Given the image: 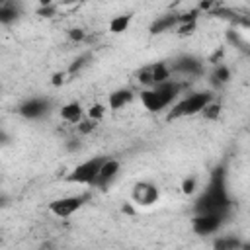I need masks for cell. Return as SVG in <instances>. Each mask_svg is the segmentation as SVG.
Returning a JSON list of instances; mask_svg holds the SVG:
<instances>
[{
    "instance_id": "1",
    "label": "cell",
    "mask_w": 250,
    "mask_h": 250,
    "mask_svg": "<svg viewBox=\"0 0 250 250\" xmlns=\"http://www.w3.org/2000/svg\"><path fill=\"white\" fill-rule=\"evenodd\" d=\"M232 201L227 191V172L223 166H217L211 172L205 191L195 201V213H229Z\"/></svg>"
},
{
    "instance_id": "2",
    "label": "cell",
    "mask_w": 250,
    "mask_h": 250,
    "mask_svg": "<svg viewBox=\"0 0 250 250\" xmlns=\"http://www.w3.org/2000/svg\"><path fill=\"white\" fill-rule=\"evenodd\" d=\"M178 94H180V84L168 80V82H162V84H156V86L145 90L141 94V102L148 111L158 113L164 107H168L178 98Z\"/></svg>"
},
{
    "instance_id": "3",
    "label": "cell",
    "mask_w": 250,
    "mask_h": 250,
    "mask_svg": "<svg viewBox=\"0 0 250 250\" xmlns=\"http://www.w3.org/2000/svg\"><path fill=\"white\" fill-rule=\"evenodd\" d=\"M211 102H213V94H211V92H193V94L186 96L184 100H180V102L170 109V113H168V121L203 113V109H205Z\"/></svg>"
},
{
    "instance_id": "4",
    "label": "cell",
    "mask_w": 250,
    "mask_h": 250,
    "mask_svg": "<svg viewBox=\"0 0 250 250\" xmlns=\"http://www.w3.org/2000/svg\"><path fill=\"white\" fill-rule=\"evenodd\" d=\"M107 158H104V156H94V158H88L86 162H82V164H78L70 174H68V182H72V184H96V180H98V176H100V170H102V166H104V162H105Z\"/></svg>"
},
{
    "instance_id": "5",
    "label": "cell",
    "mask_w": 250,
    "mask_h": 250,
    "mask_svg": "<svg viewBox=\"0 0 250 250\" xmlns=\"http://www.w3.org/2000/svg\"><path fill=\"white\" fill-rule=\"evenodd\" d=\"M227 219V213H195L191 219V229L195 234H213L217 232Z\"/></svg>"
},
{
    "instance_id": "6",
    "label": "cell",
    "mask_w": 250,
    "mask_h": 250,
    "mask_svg": "<svg viewBox=\"0 0 250 250\" xmlns=\"http://www.w3.org/2000/svg\"><path fill=\"white\" fill-rule=\"evenodd\" d=\"M86 201V195H66V197H59L55 201L49 203V211L55 215V217H61V219H66L70 215H74Z\"/></svg>"
},
{
    "instance_id": "7",
    "label": "cell",
    "mask_w": 250,
    "mask_h": 250,
    "mask_svg": "<svg viewBox=\"0 0 250 250\" xmlns=\"http://www.w3.org/2000/svg\"><path fill=\"white\" fill-rule=\"evenodd\" d=\"M158 197H160V191L150 182H139L133 188V201L137 205H145V207L146 205H154L158 201Z\"/></svg>"
},
{
    "instance_id": "8",
    "label": "cell",
    "mask_w": 250,
    "mask_h": 250,
    "mask_svg": "<svg viewBox=\"0 0 250 250\" xmlns=\"http://www.w3.org/2000/svg\"><path fill=\"white\" fill-rule=\"evenodd\" d=\"M47 109H49V102L43 98H29L20 105V113L25 119H39L47 113Z\"/></svg>"
},
{
    "instance_id": "9",
    "label": "cell",
    "mask_w": 250,
    "mask_h": 250,
    "mask_svg": "<svg viewBox=\"0 0 250 250\" xmlns=\"http://www.w3.org/2000/svg\"><path fill=\"white\" fill-rule=\"evenodd\" d=\"M172 70H176L180 74H186V76H199L203 72V64H201L199 59H195L191 55H186V57H180L174 62Z\"/></svg>"
},
{
    "instance_id": "10",
    "label": "cell",
    "mask_w": 250,
    "mask_h": 250,
    "mask_svg": "<svg viewBox=\"0 0 250 250\" xmlns=\"http://www.w3.org/2000/svg\"><path fill=\"white\" fill-rule=\"evenodd\" d=\"M117 172H119V160H115V158H107V160L104 162V166H102V170H100V176H98V180H96L94 186H98V188H105L107 184L113 182V178L117 176Z\"/></svg>"
},
{
    "instance_id": "11",
    "label": "cell",
    "mask_w": 250,
    "mask_h": 250,
    "mask_svg": "<svg viewBox=\"0 0 250 250\" xmlns=\"http://www.w3.org/2000/svg\"><path fill=\"white\" fill-rule=\"evenodd\" d=\"M131 100H133V92H131L129 88H119V90H115V92L109 94L107 104H109V109H121V107H125Z\"/></svg>"
},
{
    "instance_id": "12",
    "label": "cell",
    "mask_w": 250,
    "mask_h": 250,
    "mask_svg": "<svg viewBox=\"0 0 250 250\" xmlns=\"http://www.w3.org/2000/svg\"><path fill=\"white\" fill-rule=\"evenodd\" d=\"M61 117H62L64 121H68V123H80L82 117H84V109H82V105H80L78 102H70V104L62 105Z\"/></svg>"
},
{
    "instance_id": "13",
    "label": "cell",
    "mask_w": 250,
    "mask_h": 250,
    "mask_svg": "<svg viewBox=\"0 0 250 250\" xmlns=\"http://www.w3.org/2000/svg\"><path fill=\"white\" fill-rule=\"evenodd\" d=\"M242 248V240L234 234H225V236H219L215 242H213V250H240Z\"/></svg>"
},
{
    "instance_id": "14",
    "label": "cell",
    "mask_w": 250,
    "mask_h": 250,
    "mask_svg": "<svg viewBox=\"0 0 250 250\" xmlns=\"http://www.w3.org/2000/svg\"><path fill=\"white\" fill-rule=\"evenodd\" d=\"M176 23H180V16H162L150 25V31L152 33H164V31L172 29Z\"/></svg>"
},
{
    "instance_id": "15",
    "label": "cell",
    "mask_w": 250,
    "mask_h": 250,
    "mask_svg": "<svg viewBox=\"0 0 250 250\" xmlns=\"http://www.w3.org/2000/svg\"><path fill=\"white\" fill-rule=\"evenodd\" d=\"M18 8H16V4H12V2H4L2 6H0V23L2 25H10L12 21H16L18 20Z\"/></svg>"
},
{
    "instance_id": "16",
    "label": "cell",
    "mask_w": 250,
    "mask_h": 250,
    "mask_svg": "<svg viewBox=\"0 0 250 250\" xmlns=\"http://www.w3.org/2000/svg\"><path fill=\"white\" fill-rule=\"evenodd\" d=\"M150 72H152V82H154V86L170 80V68H168L164 62L152 64V66H150Z\"/></svg>"
},
{
    "instance_id": "17",
    "label": "cell",
    "mask_w": 250,
    "mask_h": 250,
    "mask_svg": "<svg viewBox=\"0 0 250 250\" xmlns=\"http://www.w3.org/2000/svg\"><path fill=\"white\" fill-rule=\"evenodd\" d=\"M131 14H121V16H115L111 21H109V31L111 33H123L127 31L129 23H131Z\"/></svg>"
},
{
    "instance_id": "18",
    "label": "cell",
    "mask_w": 250,
    "mask_h": 250,
    "mask_svg": "<svg viewBox=\"0 0 250 250\" xmlns=\"http://www.w3.org/2000/svg\"><path fill=\"white\" fill-rule=\"evenodd\" d=\"M213 78H215V82H219V84H225V82H229V78H230V70L227 68V66H217L215 68V72H213Z\"/></svg>"
},
{
    "instance_id": "19",
    "label": "cell",
    "mask_w": 250,
    "mask_h": 250,
    "mask_svg": "<svg viewBox=\"0 0 250 250\" xmlns=\"http://www.w3.org/2000/svg\"><path fill=\"white\" fill-rule=\"evenodd\" d=\"M219 113H221V105L211 102V104L203 109V113H201V115H203L205 119H215V117H219Z\"/></svg>"
},
{
    "instance_id": "20",
    "label": "cell",
    "mask_w": 250,
    "mask_h": 250,
    "mask_svg": "<svg viewBox=\"0 0 250 250\" xmlns=\"http://www.w3.org/2000/svg\"><path fill=\"white\" fill-rule=\"evenodd\" d=\"M195 186H197V180L191 176V178H186L184 182H182V191L186 193V195H189V193H193L195 191Z\"/></svg>"
},
{
    "instance_id": "21",
    "label": "cell",
    "mask_w": 250,
    "mask_h": 250,
    "mask_svg": "<svg viewBox=\"0 0 250 250\" xmlns=\"http://www.w3.org/2000/svg\"><path fill=\"white\" fill-rule=\"evenodd\" d=\"M104 105H100V104H94L90 109H88V117L92 119V121H96V119H100L102 115H104Z\"/></svg>"
},
{
    "instance_id": "22",
    "label": "cell",
    "mask_w": 250,
    "mask_h": 250,
    "mask_svg": "<svg viewBox=\"0 0 250 250\" xmlns=\"http://www.w3.org/2000/svg\"><path fill=\"white\" fill-rule=\"evenodd\" d=\"M94 125H96V121H92V119H88V121H80V131H82V133H88V131L94 129Z\"/></svg>"
},
{
    "instance_id": "23",
    "label": "cell",
    "mask_w": 250,
    "mask_h": 250,
    "mask_svg": "<svg viewBox=\"0 0 250 250\" xmlns=\"http://www.w3.org/2000/svg\"><path fill=\"white\" fill-rule=\"evenodd\" d=\"M70 39H74V41H80V39H84V31L82 29H70Z\"/></svg>"
},
{
    "instance_id": "24",
    "label": "cell",
    "mask_w": 250,
    "mask_h": 250,
    "mask_svg": "<svg viewBox=\"0 0 250 250\" xmlns=\"http://www.w3.org/2000/svg\"><path fill=\"white\" fill-rule=\"evenodd\" d=\"M88 57H80V59H76L72 64H70V72H76V68H80L82 64H84V61H86Z\"/></svg>"
},
{
    "instance_id": "25",
    "label": "cell",
    "mask_w": 250,
    "mask_h": 250,
    "mask_svg": "<svg viewBox=\"0 0 250 250\" xmlns=\"http://www.w3.org/2000/svg\"><path fill=\"white\" fill-rule=\"evenodd\" d=\"M240 250H250V242H246V244L242 242V248H240Z\"/></svg>"
}]
</instances>
